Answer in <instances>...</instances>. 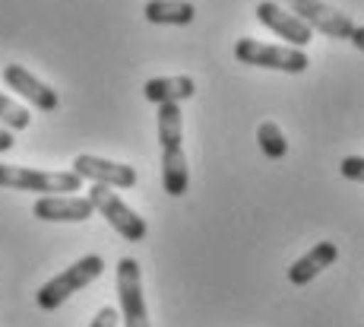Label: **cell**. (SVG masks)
Masks as SVG:
<instances>
[{
	"mask_svg": "<svg viewBox=\"0 0 364 327\" xmlns=\"http://www.w3.org/2000/svg\"><path fill=\"white\" fill-rule=\"evenodd\" d=\"M282 4L295 13L301 23L311 26V29L323 32L330 38H352L355 19L348 13L336 10V6H326L323 0H282Z\"/></svg>",
	"mask_w": 364,
	"mask_h": 327,
	"instance_id": "cell-6",
	"label": "cell"
},
{
	"mask_svg": "<svg viewBox=\"0 0 364 327\" xmlns=\"http://www.w3.org/2000/svg\"><path fill=\"white\" fill-rule=\"evenodd\" d=\"M197 10L187 0H149L146 4V19L156 26H187L193 23Z\"/></svg>",
	"mask_w": 364,
	"mask_h": 327,
	"instance_id": "cell-14",
	"label": "cell"
},
{
	"mask_svg": "<svg viewBox=\"0 0 364 327\" xmlns=\"http://www.w3.org/2000/svg\"><path fill=\"white\" fill-rule=\"evenodd\" d=\"M352 45H355V48H364V29H361V26H355V32H352Z\"/></svg>",
	"mask_w": 364,
	"mask_h": 327,
	"instance_id": "cell-20",
	"label": "cell"
},
{
	"mask_svg": "<svg viewBox=\"0 0 364 327\" xmlns=\"http://www.w3.org/2000/svg\"><path fill=\"white\" fill-rule=\"evenodd\" d=\"M4 83L13 89V93H19L23 99H29L35 108L41 111H58V93H54L51 86H45L41 80H35V76L26 71V67L19 64H6L4 67Z\"/></svg>",
	"mask_w": 364,
	"mask_h": 327,
	"instance_id": "cell-11",
	"label": "cell"
},
{
	"mask_svg": "<svg viewBox=\"0 0 364 327\" xmlns=\"http://www.w3.org/2000/svg\"><path fill=\"white\" fill-rule=\"evenodd\" d=\"M117 299H121V315L127 327H152L143 302V283H139V264L133 257L117 261Z\"/></svg>",
	"mask_w": 364,
	"mask_h": 327,
	"instance_id": "cell-7",
	"label": "cell"
},
{
	"mask_svg": "<svg viewBox=\"0 0 364 327\" xmlns=\"http://www.w3.org/2000/svg\"><path fill=\"white\" fill-rule=\"evenodd\" d=\"M197 93V83L191 76H156V80L146 83V99L156 102V105H165V102H184Z\"/></svg>",
	"mask_w": 364,
	"mask_h": 327,
	"instance_id": "cell-13",
	"label": "cell"
},
{
	"mask_svg": "<svg viewBox=\"0 0 364 327\" xmlns=\"http://www.w3.org/2000/svg\"><path fill=\"white\" fill-rule=\"evenodd\" d=\"M117 321H121V315H117L114 308H108V305H105V308H99V315L92 318V324H89V327H117Z\"/></svg>",
	"mask_w": 364,
	"mask_h": 327,
	"instance_id": "cell-18",
	"label": "cell"
},
{
	"mask_svg": "<svg viewBox=\"0 0 364 327\" xmlns=\"http://www.w3.org/2000/svg\"><path fill=\"white\" fill-rule=\"evenodd\" d=\"M254 13H257V19H260L266 29H272L276 36H282L291 48H301V51H304V48L311 45L314 29L307 23H301L295 13H285L282 4H276V0H263V4H257Z\"/></svg>",
	"mask_w": 364,
	"mask_h": 327,
	"instance_id": "cell-8",
	"label": "cell"
},
{
	"mask_svg": "<svg viewBox=\"0 0 364 327\" xmlns=\"http://www.w3.org/2000/svg\"><path fill=\"white\" fill-rule=\"evenodd\" d=\"M73 175L86 178V182H95V185H105V187H133L136 185L133 165L111 162V159H102V156H76Z\"/></svg>",
	"mask_w": 364,
	"mask_h": 327,
	"instance_id": "cell-9",
	"label": "cell"
},
{
	"mask_svg": "<svg viewBox=\"0 0 364 327\" xmlns=\"http://www.w3.org/2000/svg\"><path fill=\"white\" fill-rule=\"evenodd\" d=\"M159 140H162V185L171 197H184L191 187L184 140H181V105L165 102L159 105Z\"/></svg>",
	"mask_w": 364,
	"mask_h": 327,
	"instance_id": "cell-1",
	"label": "cell"
},
{
	"mask_svg": "<svg viewBox=\"0 0 364 327\" xmlns=\"http://www.w3.org/2000/svg\"><path fill=\"white\" fill-rule=\"evenodd\" d=\"M105 274V261L99 254H86L82 261H76L73 267H67L64 274H58L54 280H48L45 286L38 289V296H35V302H38V308L45 311H54L58 305H64L73 292L86 289L92 280H99Z\"/></svg>",
	"mask_w": 364,
	"mask_h": 327,
	"instance_id": "cell-2",
	"label": "cell"
},
{
	"mask_svg": "<svg viewBox=\"0 0 364 327\" xmlns=\"http://www.w3.org/2000/svg\"><path fill=\"white\" fill-rule=\"evenodd\" d=\"M89 204H92V210H99L102 217L108 219V226L114 229L121 239H127V242H143L146 239L143 217H139L136 210H130V207L124 204V200L117 197L111 187L95 185L92 191H89Z\"/></svg>",
	"mask_w": 364,
	"mask_h": 327,
	"instance_id": "cell-5",
	"label": "cell"
},
{
	"mask_svg": "<svg viewBox=\"0 0 364 327\" xmlns=\"http://www.w3.org/2000/svg\"><path fill=\"white\" fill-rule=\"evenodd\" d=\"M257 140H260V150L269 159H282L285 152H289V140H285L282 128H279L276 121H263L260 128H257Z\"/></svg>",
	"mask_w": 364,
	"mask_h": 327,
	"instance_id": "cell-15",
	"label": "cell"
},
{
	"mask_svg": "<svg viewBox=\"0 0 364 327\" xmlns=\"http://www.w3.org/2000/svg\"><path fill=\"white\" fill-rule=\"evenodd\" d=\"M82 178L73 172H35L23 165H0V187L6 191H35V194H51V191H80Z\"/></svg>",
	"mask_w": 364,
	"mask_h": 327,
	"instance_id": "cell-4",
	"label": "cell"
},
{
	"mask_svg": "<svg viewBox=\"0 0 364 327\" xmlns=\"http://www.w3.org/2000/svg\"><path fill=\"white\" fill-rule=\"evenodd\" d=\"M92 213L89 197H73V194H45L35 200V217L45 222H86Z\"/></svg>",
	"mask_w": 364,
	"mask_h": 327,
	"instance_id": "cell-10",
	"label": "cell"
},
{
	"mask_svg": "<svg viewBox=\"0 0 364 327\" xmlns=\"http://www.w3.org/2000/svg\"><path fill=\"white\" fill-rule=\"evenodd\" d=\"M342 175L352 178V182H361V175H364V159H361V156L342 159Z\"/></svg>",
	"mask_w": 364,
	"mask_h": 327,
	"instance_id": "cell-17",
	"label": "cell"
},
{
	"mask_svg": "<svg viewBox=\"0 0 364 327\" xmlns=\"http://www.w3.org/2000/svg\"><path fill=\"white\" fill-rule=\"evenodd\" d=\"M13 143H16V140H13V134L4 128V124H0V152H10Z\"/></svg>",
	"mask_w": 364,
	"mask_h": 327,
	"instance_id": "cell-19",
	"label": "cell"
},
{
	"mask_svg": "<svg viewBox=\"0 0 364 327\" xmlns=\"http://www.w3.org/2000/svg\"><path fill=\"white\" fill-rule=\"evenodd\" d=\"M339 251H336V242H320L317 248H311L304 257H298L289 267V283L291 286H307L317 274H323L326 267H333Z\"/></svg>",
	"mask_w": 364,
	"mask_h": 327,
	"instance_id": "cell-12",
	"label": "cell"
},
{
	"mask_svg": "<svg viewBox=\"0 0 364 327\" xmlns=\"http://www.w3.org/2000/svg\"><path fill=\"white\" fill-rule=\"evenodd\" d=\"M0 121H4L6 128H13V130H26L29 128V121H32V115L23 105H16L10 95L0 93Z\"/></svg>",
	"mask_w": 364,
	"mask_h": 327,
	"instance_id": "cell-16",
	"label": "cell"
},
{
	"mask_svg": "<svg viewBox=\"0 0 364 327\" xmlns=\"http://www.w3.org/2000/svg\"><path fill=\"white\" fill-rule=\"evenodd\" d=\"M235 58L241 61V64L266 67V71H282V73H304L307 67H311V58H307L301 48L266 45V41H257V38H237Z\"/></svg>",
	"mask_w": 364,
	"mask_h": 327,
	"instance_id": "cell-3",
	"label": "cell"
}]
</instances>
